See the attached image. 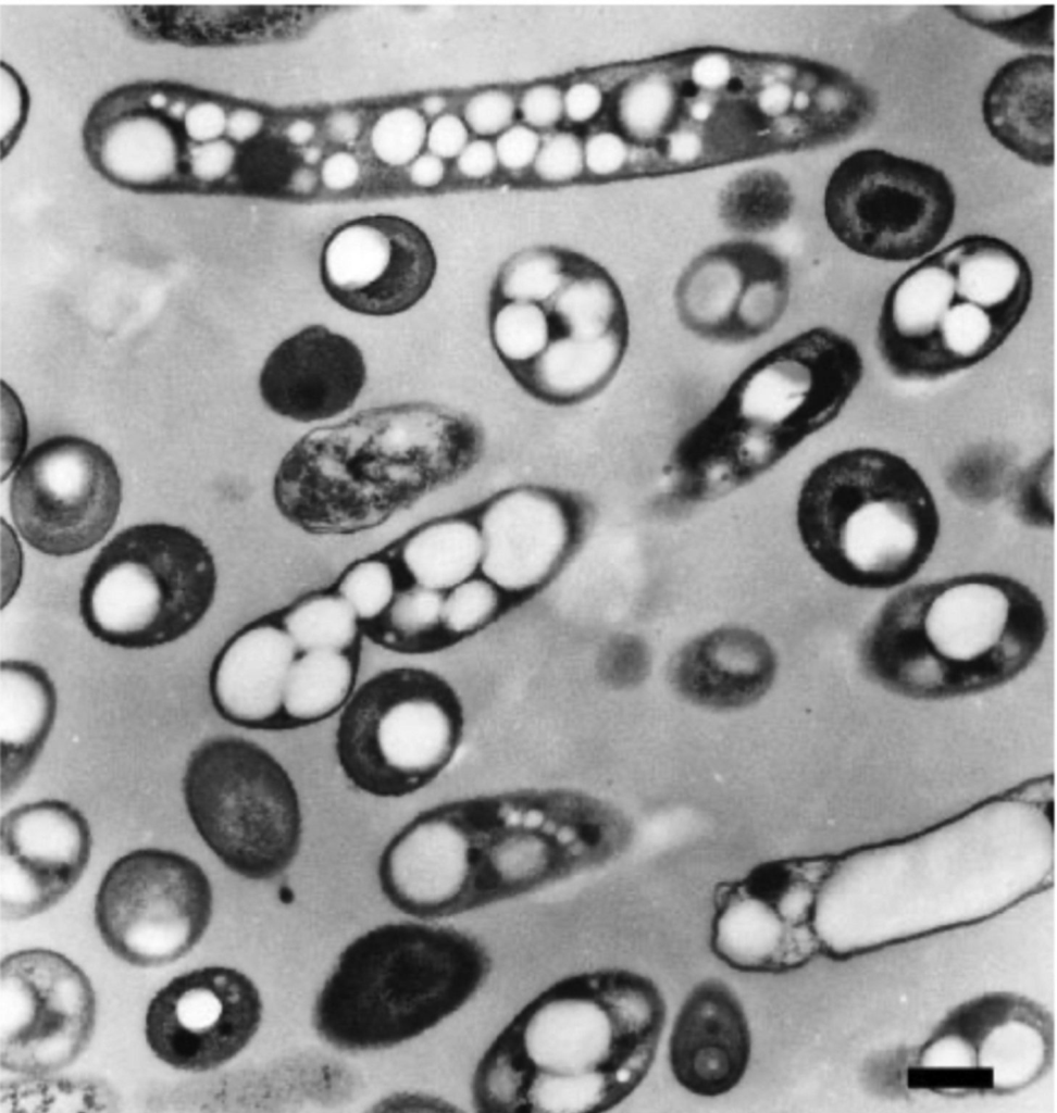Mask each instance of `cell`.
I'll return each mask as SVG.
<instances>
[{"label": "cell", "mask_w": 1057, "mask_h": 1113, "mask_svg": "<svg viewBox=\"0 0 1057 1113\" xmlns=\"http://www.w3.org/2000/svg\"><path fill=\"white\" fill-rule=\"evenodd\" d=\"M666 1016L660 989L643 974L604 967L562 977L484 1050L472 1105L486 1113L608 1111L648 1074Z\"/></svg>", "instance_id": "cell-1"}, {"label": "cell", "mask_w": 1057, "mask_h": 1113, "mask_svg": "<svg viewBox=\"0 0 1057 1113\" xmlns=\"http://www.w3.org/2000/svg\"><path fill=\"white\" fill-rule=\"evenodd\" d=\"M862 375L856 343L830 327L770 349L674 445L667 465L671 499L707 504L763 477L840 415Z\"/></svg>", "instance_id": "cell-2"}, {"label": "cell", "mask_w": 1057, "mask_h": 1113, "mask_svg": "<svg viewBox=\"0 0 1057 1113\" xmlns=\"http://www.w3.org/2000/svg\"><path fill=\"white\" fill-rule=\"evenodd\" d=\"M481 440L475 420L446 405L368 409L293 446L274 477L275 504L310 534L365 532L464 465Z\"/></svg>", "instance_id": "cell-3"}, {"label": "cell", "mask_w": 1057, "mask_h": 1113, "mask_svg": "<svg viewBox=\"0 0 1057 1113\" xmlns=\"http://www.w3.org/2000/svg\"><path fill=\"white\" fill-rule=\"evenodd\" d=\"M1049 816L1000 799L919 836L831 859L813 922L823 943L874 905L993 899L1003 908L1040 890L1054 861Z\"/></svg>", "instance_id": "cell-4"}, {"label": "cell", "mask_w": 1057, "mask_h": 1113, "mask_svg": "<svg viewBox=\"0 0 1057 1113\" xmlns=\"http://www.w3.org/2000/svg\"><path fill=\"white\" fill-rule=\"evenodd\" d=\"M801 105L787 55L707 46L655 61L623 87L618 112L670 175L791 151Z\"/></svg>", "instance_id": "cell-5"}, {"label": "cell", "mask_w": 1057, "mask_h": 1113, "mask_svg": "<svg viewBox=\"0 0 1057 1113\" xmlns=\"http://www.w3.org/2000/svg\"><path fill=\"white\" fill-rule=\"evenodd\" d=\"M488 332L521 389L544 404L571 407L612 382L629 347L630 318L604 266L569 250L537 247L497 271Z\"/></svg>", "instance_id": "cell-6"}, {"label": "cell", "mask_w": 1057, "mask_h": 1113, "mask_svg": "<svg viewBox=\"0 0 1057 1113\" xmlns=\"http://www.w3.org/2000/svg\"><path fill=\"white\" fill-rule=\"evenodd\" d=\"M1032 296L1031 266L1015 246L986 234L960 237L888 288L876 324L880 357L901 380L968 370L1007 340Z\"/></svg>", "instance_id": "cell-7"}, {"label": "cell", "mask_w": 1057, "mask_h": 1113, "mask_svg": "<svg viewBox=\"0 0 1057 1113\" xmlns=\"http://www.w3.org/2000/svg\"><path fill=\"white\" fill-rule=\"evenodd\" d=\"M492 958L451 926L380 925L338 955L312 1010L319 1037L340 1051L393 1048L465 1006L486 983Z\"/></svg>", "instance_id": "cell-8"}, {"label": "cell", "mask_w": 1057, "mask_h": 1113, "mask_svg": "<svg viewBox=\"0 0 1057 1113\" xmlns=\"http://www.w3.org/2000/svg\"><path fill=\"white\" fill-rule=\"evenodd\" d=\"M795 522L812 562L857 589L907 583L940 534L938 510L919 472L874 447L843 450L817 464L800 485Z\"/></svg>", "instance_id": "cell-9"}, {"label": "cell", "mask_w": 1057, "mask_h": 1113, "mask_svg": "<svg viewBox=\"0 0 1057 1113\" xmlns=\"http://www.w3.org/2000/svg\"><path fill=\"white\" fill-rule=\"evenodd\" d=\"M1037 595L1015 577L971 573L908 586L865 629L861 649L881 671L1002 672L1023 664L1047 633Z\"/></svg>", "instance_id": "cell-10"}, {"label": "cell", "mask_w": 1057, "mask_h": 1113, "mask_svg": "<svg viewBox=\"0 0 1057 1113\" xmlns=\"http://www.w3.org/2000/svg\"><path fill=\"white\" fill-rule=\"evenodd\" d=\"M215 590V562L201 538L178 525L138 524L116 534L91 562L79 614L101 642L150 649L195 628Z\"/></svg>", "instance_id": "cell-11"}, {"label": "cell", "mask_w": 1057, "mask_h": 1113, "mask_svg": "<svg viewBox=\"0 0 1057 1113\" xmlns=\"http://www.w3.org/2000/svg\"><path fill=\"white\" fill-rule=\"evenodd\" d=\"M188 815L206 846L233 873L269 880L302 841V810L283 764L257 742L212 737L194 749L182 780Z\"/></svg>", "instance_id": "cell-12"}, {"label": "cell", "mask_w": 1057, "mask_h": 1113, "mask_svg": "<svg viewBox=\"0 0 1057 1113\" xmlns=\"http://www.w3.org/2000/svg\"><path fill=\"white\" fill-rule=\"evenodd\" d=\"M463 728L447 680L414 667L386 668L358 686L339 712L336 758L361 792L403 798L446 771Z\"/></svg>", "instance_id": "cell-13"}, {"label": "cell", "mask_w": 1057, "mask_h": 1113, "mask_svg": "<svg viewBox=\"0 0 1057 1113\" xmlns=\"http://www.w3.org/2000/svg\"><path fill=\"white\" fill-rule=\"evenodd\" d=\"M946 174L881 148L856 150L833 170L823 196L825 222L849 250L906 262L934 251L955 217Z\"/></svg>", "instance_id": "cell-14"}, {"label": "cell", "mask_w": 1057, "mask_h": 1113, "mask_svg": "<svg viewBox=\"0 0 1057 1113\" xmlns=\"http://www.w3.org/2000/svg\"><path fill=\"white\" fill-rule=\"evenodd\" d=\"M213 893L201 866L175 851L144 848L105 872L95 901V923L109 950L137 967L169 964L206 933Z\"/></svg>", "instance_id": "cell-15"}, {"label": "cell", "mask_w": 1057, "mask_h": 1113, "mask_svg": "<svg viewBox=\"0 0 1057 1113\" xmlns=\"http://www.w3.org/2000/svg\"><path fill=\"white\" fill-rule=\"evenodd\" d=\"M829 862L779 859L719 884L710 924L713 954L744 973L784 974L808 964L820 954L813 910Z\"/></svg>", "instance_id": "cell-16"}, {"label": "cell", "mask_w": 1057, "mask_h": 1113, "mask_svg": "<svg viewBox=\"0 0 1057 1113\" xmlns=\"http://www.w3.org/2000/svg\"><path fill=\"white\" fill-rule=\"evenodd\" d=\"M122 501L112 457L99 445L61 435L35 446L15 468L10 511L24 540L52 556H70L100 542Z\"/></svg>", "instance_id": "cell-17"}, {"label": "cell", "mask_w": 1057, "mask_h": 1113, "mask_svg": "<svg viewBox=\"0 0 1057 1113\" xmlns=\"http://www.w3.org/2000/svg\"><path fill=\"white\" fill-rule=\"evenodd\" d=\"M0 981L2 1068L43 1076L86 1050L96 999L74 962L51 950H21L2 961Z\"/></svg>", "instance_id": "cell-18"}, {"label": "cell", "mask_w": 1057, "mask_h": 1113, "mask_svg": "<svg viewBox=\"0 0 1057 1113\" xmlns=\"http://www.w3.org/2000/svg\"><path fill=\"white\" fill-rule=\"evenodd\" d=\"M483 823L464 804L442 802L405 823L380 854L382 893L419 920L482 909L480 846Z\"/></svg>", "instance_id": "cell-19"}, {"label": "cell", "mask_w": 1057, "mask_h": 1113, "mask_svg": "<svg viewBox=\"0 0 1057 1113\" xmlns=\"http://www.w3.org/2000/svg\"><path fill=\"white\" fill-rule=\"evenodd\" d=\"M791 295L786 259L753 240L711 246L683 270L674 288L681 324L713 343L738 345L769 333Z\"/></svg>", "instance_id": "cell-20"}, {"label": "cell", "mask_w": 1057, "mask_h": 1113, "mask_svg": "<svg viewBox=\"0 0 1057 1113\" xmlns=\"http://www.w3.org/2000/svg\"><path fill=\"white\" fill-rule=\"evenodd\" d=\"M259 989L240 971L206 966L174 977L151 999L148 1046L165 1064L200 1073L241 1052L260 1027Z\"/></svg>", "instance_id": "cell-21"}, {"label": "cell", "mask_w": 1057, "mask_h": 1113, "mask_svg": "<svg viewBox=\"0 0 1057 1113\" xmlns=\"http://www.w3.org/2000/svg\"><path fill=\"white\" fill-rule=\"evenodd\" d=\"M433 247L412 223L391 215L364 216L326 240L320 275L328 296L345 309L389 316L416 304L436 274Z\"/></svg>", "instance_id": "cell-22"}, {"label": "cell", "mask_w": 1057, "mask_h": 1113, "mask_svg": "<svg viewBox=\"0 0 1057 1113\" xmlns=\"http://www.w3.org/2000/svg\"><path fill=\"white\" fill-rule=\"evenodd\" d=\"M1 916L20 921L57 904L77 884L91 855L83 813L59 799L10 810L1 818Z\"/></svg>", "instance_id": "cell-23"}, {"label": "cell", "mask_w": 1057, "mask_h": 1113, "mask_svg": "<svg viewBox=\"0 0 1057 1113\" xmlns=\"http://www.w3.org/2000/svg\"><path fill=\"white\" fill-rule=\"evenodd\" d=\"M1048 1026L1033 1004L988 996L957 1009L933 1037L960 1092L1010 1090L1043 1071L1050 1047Z\"/></svg>", "instance_id": "cell-24"}, {"label": "cell", "mask_w": 1057, "mask_h": 1113, "mask_svg": "<svg viewBox=\"0 0 1057 1113\" xmlns=\"http://www.w3.org/2000/svg\"><path fill=\"white\" fill-rule=\"evenodd\" d=\"M360 349L322 325L308 326L268 357L259 379L264 403L300 422L335 416L356 401L365 383Z\"/></svg>", "instance_id": "cell-25"}, {"label": "cell", "mask_w": 1057, "mask_h": 1113, "mask_svg": "<svg viewBox=\"0 0 1057 1113\" xmlns=\"http://www.w3.org/2000/svg\"><path fill=\"white\" fill-rule=\"evenodd\" d=\"M477 524L480 573L503 595L524 593L546 581L571 541V521L563 503L532 488L496 497L483 509Z\"/></svg>", "instance_id": "cell-26"}, {"label": "cell", "mask_w": 1057, "mask_h": 1113, "mask_svg": "<svg viewBox=\"0 0 1057 1113\" xmlns=\"http://www.w3.org/2000/svg\"><path fill=\"white\" fill-rule=\"evenodd\" d=\"M751 1053L747 1016L722 980L697 984L675 1016L669 1061L676 1081L706 1098L723 1096L743 1079Z\"/></svg>", "instance_id": "cell-27"}, {"label": "cell", "mask_w": 1057, "mask_h": 1113, "mask_svg": "<svg viewBox=\"0 0 1057 1113\" xmlns=\"http://www.w3.org/2000/svg\"><path fill=\"white\" fill-rule=\"evenodd\" d=\"M779 668L771 642L745 626H719L686 641L671 656L668 679L676 695L700 709L748 708L771 689Z\"/></svg>", "instance_id": "cell-28"}, {"label": "cell", "mask_w": 1057, "mask_h": 1113, "mask_svg": "<svg viewBox=\"0 0 1057 1113\" xmlns=\"http://www.w3.org/2000/svg\"><path fill=\"white\" fill-rule=\"evenodd\" d=\"M299 652L285 629L275 626H249L234 635L209 672L216 713L241 728L285 731V691Z\"/></svg>", "instance_id": "cell-29"}, {"label": "cell", "mask_w": 1057, "mask_h": 1113, "mask_svg": "<svg viewBox=\"0 0 1057 1113\" xmlns=\"http://www.w3.org/2000/svg\"><path fill=\"white\" fill-rule=\"evenodd\" d=\"M1054 55L1025 53L991 77L981 102L988 133L1006 149L1039 166L1054 163Z\"/></svg>", "instance_id": "cell-30"}, {"label": "cell", "mask_w": 1057, "mask_h": 1113, "mask_svg": "<svg viewBox=\"0 0 1057 1113\" xmlns=\"http://www.w3.org/2000/svg\"><path fill=\"white\" fill-rule=\"evenodd\" d=\"M556 821L555 813L544 822L533 817L482 821V908L533 892L575 872Z\"/></svg>", "instance_id": "cell-31"}, {"label": "cell", "mask_w": 1057, "mask_h": 1113, "mask_svg": "<svg viewBox=\"0 0 1057 1113\" xmlns=\"http://www.w3.org/2000/svg\"><path fill=\"white\" fill-rule=\"evenodd\" d=\"M58 693L49 674L30 661L0 666L1 797L25 780L53 727Z\"/></svg>", "instance_id": "cell-32"}, {"label": "cell", "mask_w": 1057, "mask_h": 1113, "mask_svg": "<svg viewBox=\"0 0 1057 1113\" xmlns=\"http://www.w3.org/2000/svg\"><path fill=\"white\" fill-rule=\"evenodd\" d=\"M401 559L416 585L446 592L480 573L478 524L453 517L426 525L405 542Z\"/></svg>", "instance_id": "cell-33"}, {"label": "cell", "mask_w": 1057, "mask_h": 1113, "mask_svg": "<svg viewBox=\"0 0 1057 1113\" xmlns=\"http://www.w3.org/2000/svg\"><path fill=\"white\" fill-rule=\"evenodd\" d=\"M356 680V656L348 651L301 652L287 680L285 731L312 726L339 714L357 688Z\"/></svg>", "instance_id": "cell-34"}, {"label": "cell", "mask_w": 1057, "mask_h": 1113, "mask_svg": "<svg viewBox=\"0 0 1057 1113\" xmlns=\"http://www.w3.org/2000/svg\"><path fill=\"white\" fill-rule=\"evenodd\" d=\"M793 195L788 183L771 170H753L725 185L719 197V215L730 228L743 234L771 232L791 214Z\"/></svg>", "instance_id": "cell-35"}, {"label": "cell", "mask_w": 1057, "mask_h": 1113, "mask_svg": "<svg viewBox=\"0 0 1057 1113\" xmlns=\"http://www.w3.org/2000/svg\"><path fill=\"white\" fill-rule=\"evenodd\" d=\"M357 620L340 596H318L289 611L284 629L301 652L349 651L358 633Z\"/></svg>", "instance_id": "cell-36"}, {"label": "cell", "mask_w": 1057, "mask_h": 1113, "mask_svg": "<svg viewBox=\"0 0 1057 1113\" xmlns=\"http://www.w3.org/2000/svg\"><path fill=\"white\" fill-rule=\"evenodd\" d=\"M956 16L1011 42L1050 49L1054 43V3L952 4Z\"/></svg>", "instance_id": "cell-37"}, {"label": "cell", "mask_w": 1057, "mask_h": 1113, "mask_svg": "<svg viewBox=\"0 0 1057 1113\" xmlns=\"http://www.w3.org/2000/svg\"><path fill=\"white\" fill-rule=\"evenodd\" d=\"M445 592L416 585L395 596L387 609L390 630L382 633V645L396 650L424 647L430 635L442 628Z\"/></svg>", "instance_id": "cell-38"}, {"label": "cell", "mask_w": 1057, "mask_h": 1113, "mask_svg": "<svg viewBox=\"0 0 1057 1113\" xmlns=\"http://www.w3.org/2000/svg\"><path fill=\"white\" fill-rule=\"evenodd\" d=\"M1015 474L1003 453L987 448L975 449L949 466L946 485L962 502L983 505L1006 493Z\"/></svg>", "instance_id": "cell-39"}, {"label": "cell", "mask_w": 1057, "mask_h": 1113, "mask_svg": "<svg viewBox=\"0 0 1057 1113\" xmlns=\"http://www.w3.org/2000/svg\"><path fill=\"white\" fill-rule=\"evenodd\" d=\"M503 593L482 575H475L445 592L442 628L463 636L488 624L500 611Z\"/></svg>", "instance_id": "cell-40"}, {"label": "cell", "mask_w": 1057, "mask_h": 1113, "mask_svg": "<svg viewBox=\"0 0 1057 1113\" xmlns=\"http://www.w3.org/2000/svg\"><path fill=\"white\" fill-rule=\"evenodd\" d=\"M339 596L351 606L358 618H376L395 598L393 572L383 561H362L343 577Z\"/></svg>", "instance_id": "cell-41"}, {"label": "cell", "mask_w": 1057, "mask_h": 1113, "mask_svg": "<svg viewBox=\"0 0 1057 1113\" xmlns=\"http://www.w3.org/2000/svg\"><path fill=\"white\" fill-rule=\"evenodd\" d=\"M426 136L423 116L411 108L385 112L371 133L375 154L390 165L408 163L419 153Z\"/></svg>", "instance_id": "cell-42"}, {"label": "cell", "mask_w": 1057, "mask_h": 1113, "mask_svg": "<svg viewBox=\"0 0 1057 1113\" xmlns=\"http://www.w3.org/2000/svg\"><path fill=\"white\" fill-rule=\"evenodd\" d=\"M1050 462L1040 460L1015 474L1007 495L1017 517L1036 528H1050L1054 513L1050 503Z\"/></svg>", "instance_id": "cell-43"}, {"label": "cell", "mask_w": 1057, "mask_h": 1113, "mask_svg": "<svg viewBox=\"0 0 1057 1113\" xmlns=\"http://www.w3.org/2000/svg\"><path fill=\"white\" fill-rule=\"evenodd\" d=\"M584 151L579 139L571 134H558L537 152L535 171L545 180H564L582 171Z\"/></svg>", "instance_id": "cell-44"}, {"label": "cell", "mask_w": 1057, "mask_h": 1113, "mask_svg": "<svg viewBox=\"0 0 1057 1113\" xmlns=\"http://www.w3.org/2000/svg\"><path fill=\"white\" fill-rule=\"evenodd\" d=\"M29 97L25 83L14 68L1 63V149L9 151L26 121Z\"/></svg>", "instance_id": "cell-45"}, {"label": "cell", "mask_w": 1057, "mask_h": 1113, "mask_svg": "<svg viewBox=\"0 0 1057 1113\" xmlns=\"http://www.w3.org/2000/svg\"><path fill=\"white\" fill-rule=\"evenodd\" d=\"M513 114L512 98L500 90H487L473 96L464 109L467 123L481 135H490L503 129L511 122Z\"/></svg>", "instance_id": "cell-46"}, {"label": "cell", "mask_w": 1057, "mask_h": 1113, "mask_svg": "<svg viewBox=\"0 0 1057 1113\" xmlns=\"http://www.w3.org/2000/svg\"><path fill=\"white\" fill-rule=\"evenodd\" d=\"M584 160L593 173L609 175L618 172L625 164L627 150L617 134L601 132L587 140Z\"/></svg>", "instance_id": "cell-47"}, {"label": "cell", "mask_w": 1057, "mask_h": 1113, "mask_svg": "<svg viewBox=\"0 0 1057 1113\" xmlns=\"http://www.w3.org/2000/svg\"><path fill=\"white\" fill-rule=\"evenodd\" d=\"M538 135L525 126H513L503 132L496 142L497 159L509 168H521L535 160Z\"/></svg>", "instance_id": "cell-48"}, {"label": "cell", "mask_w": 1057, "mask_h": 1113, "mask_svg": "<svg viewBox=\"0 0 1057 1113\" xmlns=\"http://www.w3.org/2000/svg\"><path fill=\"white\" fill-rule=\"evenodd\" d=\"M563 110V98L558 88L550 85L534 86L525 91L521 111L525 120L535 126L556 123Z\"/></svg>", "instance_id": "cell-49"}, {"label": "cell", "mask_w": 1057, "mask_h": 1113, "mask_svg": "<svg viewBox=\"0 0 1057 1113\" xmlns=\"http://www.w3.org/2000/svg\"><path fill=\"white\" fill-rule=\"evenodd\" d=\"M468 130L464 123L452 114L439 116L427 134V145L433 154L443 158L459 154L467 146Z\"/></svg>", "instance_id": "cell-50"}, {"label": "cell", "mask_w": 1057, "mask_h": 1113, "mask_svg": "<svg viewBox=\"0 0 1057 1113\" xmlns=\"http://www.w3.org/2000/svg\"><path fill=\"white\" fill-rule=\"evenodd\" d=\"M602 102L600 89L592 83L572 85L563 97V109L567 115L576 122L590 118L599 110Z\"/></svg>", "instance_id": "cell-51"}, {"label": "cell", "mask_w": 1057, "mask_h": 1113, "mask_svg": "<svg viewBox=\"0 0 1057 1113\" xmlns=\"http://www.w3.org/2000/svg\"><path fill=\"white\" fill-rule=\"evenodd\" d=\"M495 148L486 140H474L467 145L458 157L459 171L469 177H483L496 166Z\"/></svg>", "instance_id": "cell-52"}, {"label": "cell", "mask_w": 1057, "mask_h": 1113, "mask_svg": "<svg viewBox=\"0 0 1057 1113\" xmlns=\"http://www.w3.org/2000/svg\"><path fill=\"white\" fill-rule=\"evenodd\" d=\"M359 173L358 161L348 152L333 153L324 161L321 170L323 183L334 190L351 187L357 182Z\"/></svg>", "instance_id": "cell-53"}, {"label": "cell", "mask_w": 1057, "mask_h": 1113, "mask_svg": "<svg viewBox=\"0 0 1057 1113\" xmlns=\"http://www.w3.org/2000/svg\"><path fill=\"white\" fill-rule=\"evenodd\" d=\"M263 124L262 115L249 108H236L229 112L227 133L236 142H245L254 137Z\"/></svg>", "instance_id": "cell-54"}, {"label": "cell", "mask_w": 1057, "mask_h": 1113, "mask_svg": "<svg viewBox=\"0 0 1057 1113\" xmlns=\"http://www.w3.org/2000/svg\"><path fill=\"white\" fill-rule=\"evenodd\" d=\"M444 172V163L439 157L424 154L413 161L410 167V177L419 186L431 187L442 180Z\"/></svg>", "instance_id": "cell-55"}, {"label": "cell", "mask_w": 1057, "mask_h": 1113, "mask_svg": "<svg viewBox=\"0 0 1057 1113\" xmlns=\"http://www.w3.org/2000/svg\"><path fill=\"white\" fill-rule=\"evenodd\" d=\"M326 125L331 137L340 142L353 140L360 130L358 116L349 111L333 113L327 118Z\"/></svg>", "instance_id": "cell-56"}, {"label": "cell", "mask_w": 1057, "mask_h": 1113, "mask_svg": "<svg viewBox=\"0 0 1057 1113\" xmlns=\"http://www.w3.org/2000/svg\"><path fill=\"white\" fill-rule=\"evenodd\" d=\"M314 125L307 120H296L286 129L288 139L297 145L308 142L314 135Z\"/></svg>", "instance_id": "cell-57"}, {"label": "cell", "mask_w": 1057, "mask_h": 1113, "mask_svg": "<svg viewBox=\"0 0 1057 1113\" xmlns=\"http://www.w3.org/2000/svg\"><path fill=\"white\" fill-rule=\"evenodd\" d=\"M316 183V176L313 171L309 168L298 170L291 179L293 188L298 192H309L313 189Z\"/></svg>", "instance_id": "cell-58"}, {"label": "cell", "mask_w": 1057, "mask_h": 1113, "mask_svg": "<svg viewBox=\"0 0 1057 1113\" xmlns=\"http://www.w3.org/2000/svg\"><path fill=\"white\" fill-rule=\"evenodd\" d=\"M445 105L446 101L444 97L437 95L428 96L422 102V108L428 115H436L440 113Z\"/></svg>", "instance_id": "cell-59"}, {"label": "cell", "mask_w": 1057, "mask_h": 1113, "mask_svg": "<svg viewBox=\"0 0 1057 1113\" xmlns=\"http://www.w3.org/2000/svg\"><path fill=\"white\" fill-rule=\"evenodd\" d=\"M320 157H321V149L318 148V147L312 146V147L307 148L303 151V160L307 163H309V164H313V163L318 162Z\"/></svg>", "instance_id": "cell-60"}]
</instances>
